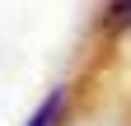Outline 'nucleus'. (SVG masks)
<instances>
[{
  "mask_svg": "<svg viewBox=\"0 0 131 126\" xmlns=\"http://www.w3.org/2000/svg\"><path fill=\"white\" fill-rule=\"evenodd\" d=\"M61 117H66V89H52L24 126H61Z\"/></svg>",
  "mask_w": 131,
  "mask_h": 126,
  "instance_id": "1",
  "label": "nucleus"
},
{
  "mask_svg": "<svg viewBox=\"0 0 131 126\" xmlns=\"http://www.w3.org/2000/svg\"><path fill=\"white\" fill-rule=\"evenodd\" d=\"M103 28H108V33H126V28H131V0H108Z\"/></svg>",
  "mask_w": 131,
  "mask_h": 126,
  "instance_id": "2",
  "label": "nucleus"
}]
</instances>
